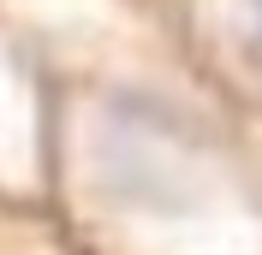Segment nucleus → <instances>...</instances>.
<instances>
[{
	"mask_svg": "<svg viewBox=\"0 0 262 255\" xmlns=\"http://www.w3.org/2000/svg\"><path fill=\"white\" fill-rule=\"evenodd\" d=\"M0 255H78V249L66 243V232L48 214V202L0 196Z\"/></svg>",
	"mask_w": 262,
	"mask_h": 255,
	"instance_id": "obj_4",
	"label": "nucleus"
},
{
	"mask_svg": "<svg viewBox=\"0 0 262 255\" xmlns=\"http://www.w3.org/2000/svg\"><path fill=\"white\" fill-rule=\"evenodd\" d=\"M48 184V113H42V71L18 30L0 18V196L42 202Z\"/></svg>",
	"mask_w": 262,
	"mask_h": 255,
	"instance_id": "obj_2",
	"label": "nucleus"
},
{
	"mask_svg": "<svg viewBox=\"0 0 262 255\" xmlns=\"http://www.w3.org/2000/svg\"><path fill=\"white\" fill-rule=\"evenodd\" d=\"M196 60L250 119H262V0H167Z\"/></svg>",
	"mask_w": 262,
	"mask_h": 255,
	"instance_id": "obj_3",
	"label": "nucleus"
},
{
	"mask_svg": "<svg viewBox=\"0 0 262 255\" xmlns=\"http://www.w3.org/2000/svg\"><path fill=\"white\" fill-rule=\"evenodd\" d=\"M42 71V202L78 255H262V119L167 0H0Z\"/></svg>",
	"mask_w": 262,
	"mask_h": 255,
	"instance_id": "obj_1",
	"label": "nucleus"
}]
</instances>
